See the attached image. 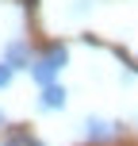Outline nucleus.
Instances as JSON below:
<instances>
[{
	"instance_id": "nucleus-1",
	"label": "nucleus",
	"mask_w": 138,
	"mask_h": 146,
	"mask_svg": "<svg viewBox=\"0 0 138 146\" xmlns=\"http://www.w3.org/2000/svg\"><path fill=\"white\" fill-rule=\"evenodd\" d=\"M65 62H69V46H61V42H54L50 50L42 54V58H35V62H31V77L38 81V88L58 85V73L65 69Z\"/></svg>"
},
{
	"instance_id": "nucleus-2",
	"label": "nucleus",
	"mask_w": 138,
	"mask_h": 146,
	"mask_svg": "<svg viewBox=\"0 0 138 146\" xmlns=\"http://www.w3.org/2000/svg\"><path fill=\"white\" fill-rule=\"evenodd\" d=\"M31 62H35V58H31V46L23 42V38H12V42L4 46V66L12 73L15 69H31Z\"/></svg>"
},
{
	"instance_id": "nucleus-3",
	"label": "nucleus",
	"mask_w": 138,
	"mask_h": 146,
	"mask_svg": "<svg viewBox=\"0 0 138 146\" xmlns=\"http://www.w3.org/2000/svg\"><path fill=\"white\" fill-rule=\"evenodd\" d=\"M38 108L42 111H61L65 108V88L61 85H46L42 92H38Z\"/></svg>"
},
{
	"instance_id": "nucleus-4",
	"label": "nucleus",
	"mask_w": 138,
	"mask_h": 146,
	"mask_svg": "<svg viewBox=\"0 0 138 146\" xmlns=\"http://www.w3.org/2000/svg\"><path fill=\"white\" fill-rule=\"evenodd\" d=\"M85 135L92 142H108L111 135H115V123H108V119H96V115H88L85 119Z\"/></svg>"
},
{
	"instance_id": "nucleus-5",
	"label": "nucleus",
	"mask_w": 138,
	"mask_h": 146,
	"mask_svg": "<svg viewBox=\"0 0 138 146\" xmlns=\"http://www.w3.org/2000/svg\"><path fill=\"white\" fill-rule=\"evenodd\" d=\"M88 8H92V0H73V8H69V15H85Z\"/></svg>"
},
{
	"instance_id": "nucleus-6",
	"label": "nucleus",
	"mask_w": 138,
	"mask_h": 146,
	"mask_svg": "<svg viewBox=\"0 0 138 146\" xmlns=\"http://www.w3.org/2000/svg\"><path fill=\"white\" fill-rule=\"evenodd\" d=\"M12 77H15V73H12V69H8V66H4V62H0V88H8V85H12Z\"/></svg>"
},
{
	"instance_id": "nucleus-7",
	"label": "nucleus",
	"mask_w": 138,
	"mask_h": 146,
	"mask_svg": "<svg viewBox=\"0 0 138 146\" xmlns=\"http://www.w3.org/2000/svg\"><path fill=\"white\" fill-rule=\"evenodd\" d=\"M4 146H23V135H12V139H8Z\"/></svg>"
},
{
	"instance_id": "nucleus-8",
	"label": "nucleus",
	"mask_w": 138,
	"mask_h": 146,
	"mask_svg": "<svg viewBox=\"0 0 138 146\" xmlns=\"http://www.w3.org/2000/svg\"><path fill=\"white\" fill-rule=\"evenodd\" d=\"M0 127H4V111H0Z\"/></svg>"
}]
</instances>
